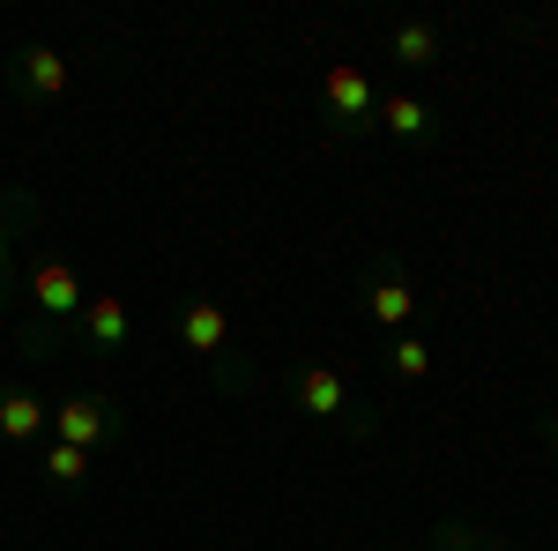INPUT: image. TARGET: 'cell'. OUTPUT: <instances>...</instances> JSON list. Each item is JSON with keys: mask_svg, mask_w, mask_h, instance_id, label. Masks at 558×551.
<instances>
[{"mask_svg": "<svg viewBox=\"0 0 558 551\" xmlns=\"http://www.w3.org/2000/svg\"><path fill=\"white\" fill-rule=\"evenodd\" d=\"M544 432H551V455H558V410H551V418H544Z\"/></svg>", "mask_w": 558, "mask_h": 551, "instance_id": "e0dca14e", "label": "cell"}, {"mask_svg": "<svg viewBox=\"0 0 558 551\" xmlns=\"http://www.w3.org/2000/svg\"><path fill=\"white\" fill-rule=\"evenodd\" d=\"M439 52H447V38L432 23H395L387 31V60L395 68H439Z\"/></svg>", "mask_w": 558, "mask_h": 551, "instance_id": "4fadbf2b", "label": "cell"}, {"mask_svg": "<svg viewBox=\"0 0 558 551\" xmlns=\"http://www.w3.org/2000/svg\"><path fill=\"white\" fill-rule=\"evenodd\" d=\"M15 194H23V187H0V216H8V209H15Z\"/></svg>", "mask_w": 558, "mask_h": 551, "instance_id": "2e32d148", "label": "cell"}, {"mask_svg": "<svg viewBox=\"0 0 558 551\" xmlns=\"http://www.w3.org/2000/svg\"><path fill=\"white\" fill-rule=\"evenodd\" d=\"M120 432H128V410L112 395H68V403H52V440H68L83 455L120 447Z\"/></svg>", "mask_w": 558, "mask_h": 551, "instance_id": "5b68a950", "label": "cell"}, {"mask_svg": "<svg viewBox=\"0 0 558 551\" xmlns=\"http://www.w3.org/2000/svg\"><path fill=\"white\" fill-rule=\"evenodd\" d=\"M373 134H395V142H439V112H432L425 97L395 89V97H380V120H373Z\"/></svg>", "mask_w": 558, "mask_h": 551, "instance_id": "30bf717a", "label": "cell"}, {"mask_svg": "<svg viewBox=\"0 0 558 551\" xmlns=\"http://www.w3.org/2000/svg\"><path fill=\"white\" fill-rule=\"evenodd\" d=\"M134 336V313L120 291H97L83 298V313H75V328H68V350H89V358H105V350H120Z\"/></svg>", "mask_w": 558, "mask_h": 551, "instance_id": "52a82bcc", "label": "cell"}, {"mask_svg": "<svg viewBox=\"0 0 558 551\" xmlns=\"http://www.w3.org/2000/svg\"><path fill=\"white\" fill-rule=\"evenodd\" d=\"M313 112H320V134H328V142H365L373 120H380V89H373V75H365L357 60H336V68L320 75Z\"/></svg>", "mask_w": 558, "mask_h": 551, "instance_id": "277c9868", "label": "cell"}, {"mask_svg": "<svg viewBox=\"0 0 558 551\" xmlns=\"http://www.w3.org/2000/svg\"><path fill=\"white\" fill-rule=\"evenodd\" d=\"M31 224H38V194L23 187V194H15V209L0 216V313H8V306H23L15 284H8V268H15V247H23V231H31Z\"/></svg>", "mask_w": 558, "mask_h": 551, "instance_id": "8fae6325", "label": "cell"}, {"mask_svg": "<svg viewBox=\"0 0 558 551\" xmlns=\"http://www.w3.org/2000/svg\"><path fill=\"white\" fill-rule=\"evenodd\" d=\"M492 544H499V537L476 529L470 514H447V522H439V551H492Z\"/></svg>", "mask_w": 558, "mask_h": 551, "instance_id": "9a60e30c", "label": "cell"}, {"mask_svg": "<svg viewBox=\"0 0 558 551\" xmlns=\"http://www.w3.org/2000/svg\"><path fill=\"white\" fill-rule=\"evenodd\" d=\"M83 276L68 268V261H38L31 268V284H23V358H52V350H68V328H75V313H83Z\"/></svg>", "mask_w": 558, "mask_h": 551, "instance_id": "7a4b0ae2", "label": "cell"}, {"mask_svg": "<svg viewBox=\"0 0 558 551\" xmlns=\"http://www.w3.org/2000/svg\"><path fill=\"white\" fill-rule=\"evenodd\" d=\"M357 306H365V321H380V328H395V336L417 328V284H410L402 261H380V268L357 284Z\"/></svg>", "mask_w": 558, "mask_h": 551, "instance_id": "8992f818", "label": "cell"}, {"mask_svg": "<svg viewBox=\"0 0 558 551\" xmlns=\"http://www.w3.org/2000/svg\"><path fill=\"white\" fill-rule=\"evenodd\" d=\"M172 328H179V343L202 358V373H209L223 395H254L260 387V373H254V358L239 350V328H231V313H223V298H209V291H186L172 306Z\"/></svg>", "mask_w": 558, "mask_h": 551, "instance_id": "6da1fadb", "label": "cell"}, {"mask_svg": "<svg viewBox=\"0 0 558 551\" xmlns=\"http://www.w3.org/2000/svg\"><path fill=\"white\" fill-rule=\"evenodd\" d=\"M8 83H15V97H23V105H60V97H68V83H75V68H68L52 45H23V52L8 60Z\"/></svg>", "mask_w": 558, "mask_h": 551, "instance_id": "ba28073f", "label": "cell"}, {"mask_svg": "<svg viewBox=\"0 0 558 551\" xmlns=\"http://www.w3.org/2000/svg\"><path fill=\"white\" fill-rule=\"evenodd\" d=\"M387 373H395V381H425V373H432V350H425V336H417V328L387 343Z\"/></svg>", "mask_w": 558, "mask_h": 551, "instance_id": "5bb4252c", "label": "cell"}, {"mask_svg": "<svg viewBox=\"0 0 558 551\" xmlns=\"http://www.w3.org/2000/svg\"><path fill=\"white\" fill-rule=\"evenodd\" d=\"M291 403H299V418H320L336 424L343 440H380V410L357 395L343 366H328V358H305L299 373H291Z\"/></svg>", "mask_w": 558, "mask_h": 551, "instance_id": "3957f363", "label": "cell"}, {"mask_svg": "<svg viewBox=\"0 0 558 551\" xmlns=\"http://www.w3.org/2000/svg\"><path fill=\"white\" fill-rule=\"evenodd\" d=\"M38 477L52 484V492H83L89 477H97V455H83V447H68V440H45Z\"/></svg>", "mask_w": 558, "mask_h": 551, "instance_id": "7c38bea8", "label": "cell"}, {"mask_svg": "<svg viewBox=\"0 0 558 551\" xmlns=\"http://www.w3.org/2000/svg\"><path fill=\"white\" fill-rule=\"evenodd\" d=\"M45 432H52V403H45L38 387L8 381L0 387V440H8V447H31V440H45Z\"/></svg>", "mask_w": 558, "mask_h": 551, "instance_id": "9c48e42d", "label": "cell"}, {"mask_svg": "<svg viewBox=\"0 0 558 551\" xmlns=\"http://www.w3.org/2000/svg\"><path fill=\"white\" fill-rule=\"evenodd\" d=\"M492 551H521V544H507V537H499V544H492Z\"/></svg>", "mask_w": 558, "mask_h": 551, "instance_id": "ac0fdd59", "label": "cell"}]
</instances>
